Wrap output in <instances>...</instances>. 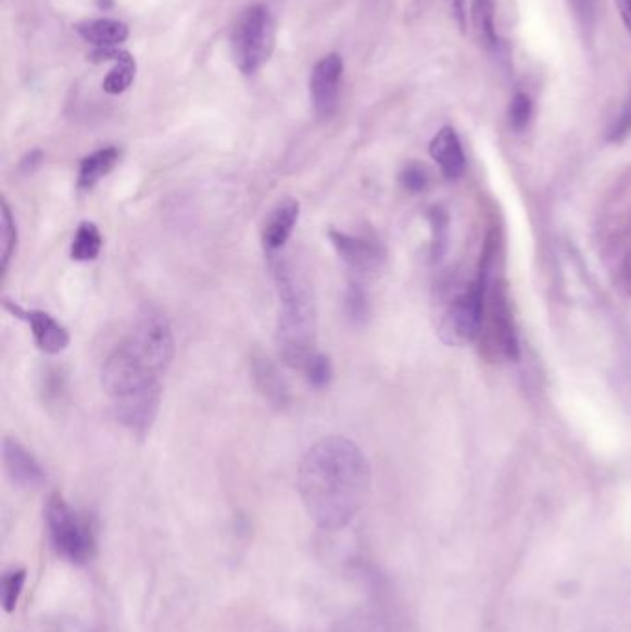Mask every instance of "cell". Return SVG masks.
<instances>
[{
    "label": "cell",
    "mask_w": 631,
    "mask_h": 632,
    "mask_svg": "<svg viewBox=\"0 0 631 632\" xmlns=\"http://www.w3.org/2000/svg\"><path fill=\"white\" fill-rule=\"evenodd\" d=\"M373 486L369 460L354 442L328 437L307 450L299 466V492L307 516L325 531L349 526Z\"/></svg>",
    "instance_id": "cell-1"
},
{
    "label": "cell",
    "mask_w": 631,
    "mask_h": 632,
    "mask_svg": "<svg viewBox=\"0 0 631 632\" xmlns=\"http://www.w3.org/2000/svg\"><path fill=\"white\" fill-rule=\"evenodd\" d=\"M273 270L280 300L276 323L278 355L281 363L302 370L317 354V309L312 287L288 260H273Z\"/></svg>",
    "instance_id": "cell-2"
},
{
    "label": "cell",
    "mask_w": 631,
    "mask_h": 632,
    "mask_svg": "<svg viewBox=\"0 0 631 632\" xmlns=\"http://www.w3.org/2000/svg\"><path fill=\"white\" fill-rule=\"evenodd\" d=\"M121 346L143 366L147 372L160 379L175 359L176 341L169 318L154 305L139 309L130 333Z\"/></svg>",
    "instance_id": "cell-3"
},
{
    "label": "cell",
    "mask_w": 631,
    "mask_h": 632,
    "mask_svg": "<svg viewBox=\"0 0 631 632\" xmlns=\"http://www.w3.org/2000/svg\"><path fill=\"white\" fill-rule=\"evenodd\" d=\"M45 523L60 557L75 566L88 565L97 552L93 527L75 513L62 494H52L45 505Z\"/></svg>",
    "instance_id": "cell-4"
},
{
    "label": "cell",
    "mask_w": 631,
    "mask_h": 632,
    "mask_svg": "<svg viewBox=\"0 0 631 632\" xmlns=\"http://www.w3.org/2000/svg\"><path fill=\"white\" fill-rule=\"evenodd\" d=\"M275 36V20L269 8L256 4L241 13L231 31V54L243 75H254L269 62Z\"/></svg>",
    "instance_id": "cell-5"
},
{
    "label": "cell",
    "mask_w": 631,
    "mask_h": 632,
    "mask_svg": "<svg viewBox=\"0 0 631 632\" xmlns=\"http://www.w3.org/2000/svg\"><path fill=\"white\" fill-rule=\"evenodd\" d=\"M485 313V279L470 283L467 291L452 300L439 326V333L449 344H467L480 336L481 324Z\"/></svg>",
    "instance_id": "cell-6"
},
{
    "label": "cell",
    "mask_w": 631,
    "mask_h": 632,
    "mask_svg": "<svg viewBox=\"0 0 631 632\" xmlns=\"http://www.w3.org/2000/svg\"><path fill=\"white\" fill-rule=\"evenodd\" d=\"M328 239L331 247L338 252L339 257L356 278H370L380 273L386 261V252L380 242L369 236H354L346 231L328 230Z\"/></svg>",
    "instance_id": "cell-7"
},
{
    "label": "cell",
    "mask_w": 631,
    "mask_h": 632,
    "mask_svg": "<svg viewBox=\"0 0 631 632\" xmlns=\"http://www.w3.org/2000/svg\"><path fill=\"white\" fill-rule=\"evenodd\" d=\"M162 402V387L157 383L149 384L141 391L131 392L128 396L115 397L113 415L123 428L130 433L144 437L156 420L157 410Z\"/></svg>",
    "instance_id": "cell-8"
},
{
    "label": "cell",
    "mask_w": 631,
    "mask_h": 632,
    "mask_svg": "<svg viewBox=\"0 0 631 632\" xmlns=\"http://www.w3.org/2000/svg\"><path fill=\"white\" fill-rule=\"evenodd\" d=\"M343 58L339 54H328L315 63L310 80L313 110L317 117L328 118L333 115L339 102V89L343 80Z\"/></svg>",
    "instance_id": "cell-9"
},
{
    "label": "cell",
    "mask_w": 631,
    "mask_h": 632,
    "mask_svg": "<svg viewBox=\"0 0 631 632\" xmlns=\"http://www.w3.org/2000/svg\"><path fill=\"white\" fill-rule=\"evenodd\" d=\"M4 307H7L13 316H17L21 320H26L30 324L31 337L36 346L43 352V354L58 355L62 354L70 346L71 337L70 331L65 326L58 323L54 316L38 309H23L21 305L13 304L10 300H4Z\"/></svg>",
    "instance_id": "cell-10"
},
{
    "label": "cell",
    "mask_w": 631,
    "mask_h": 632,
    "mask_svg": "<svg viewBox=\"0 0 631 632\" xmlns=\"http://www.w3.org/2000/svg\"><path fill=\"white\" fill-rule=\"evenodd\" d=\"M2 459H4V468H7L8 476L13 483L20 484L23 489H38L45 483L47 473L39 465V460L17 439H13V437L4 439Z\"/></svg>",
    "instance_id": "cell-11"
},
{
    "label": "cell",
    "mask_w": 631,
    "mask_h": 632,
    "mask_svg": "<svg viewBox=\"0 0 631 632\" xmlns=\"http://www.w3.org/2000/svg\"><path fill=\"white\" fill-rule=\"evenodd\" d=\"M251 374L252 381L256 384L257 392L265 397V402H269L276 409L288 407L291 392L275 361L263 352H254L251 357Z\"/></svg>",
    "instance_id": "cell-12"
},
{
    "label": "cell",
    "mask_w": 631,
    "mask_h": 632,
    "mask_svg": "<svg viewBox=\"0 0 631 632\" xmlns=\"http://www.w3.org/2000/svg\"><path fill=\"white\" fill-rule=\"evenodd\" d=\"M299 215H301V204L294 199L281 200L270 210L269 217L263 226L262 236L263 247L270 255L280 252L288 244L293 236L294 226L299 223Z\"/></svg>",
    "instance_id": "cell-13"
},
{
    "label": "cell",
    "mask_w": 631,
    "mask_h": 632,
    "mask_svg": "<svg viewBox=\"0 0 631 632\" xmlns=\"http://www.w3.org/2000/svg\"><path fill=\"white\" fill-rule=\"evenodd\" d=\"M430 154L449 181H456L465 173V154L462 141L452 126H444L431 139Z\"/></svg>",
    "instance_id": "cell-14"
},
{
    "label": "cell",
    "mask_w": 631,
    "mask_h": 632,
    "mask_svg": "<svg viewBox=\"0 0 631 632\" xmlns=\"http://www.w3.org/2000/svg\"><path fill=\"white\" fill-rule=\"evenodd\" d=\"M91 62H113L112 71L108 73L106 78L102 81V89L108 94L125 93L126 89L134 84L136 78V60L131 58L130 52L121 50L119 47L115 49H94L89 56Z\"/></svg>",
    "instance_id": "cell-15"
},
{
    "label": "cell",
    "mask_w": 631,
    "mask_h": 632,
    "mask_svg": "<svg viewBox=\"0 0 631 632\" xmlns=\"http://www.w3.org/2000/svg\"><path fill=\"white\" fill-rule=\"evenodd\" d=\"M75 30L84 41L93 45L94 49H115L125 43L130 34L125 23L113 20L84 21L75 26Z\"/></svg>",
    "instance_id": "cell-16"
},
{
    "label": "cell",
    "mask_w": 631,
    "mask_h": 632,
    "mask_svg": "<svg viewBox=\"0 0 631 632\" xmlns=\"http://www.w3.org/2000/svg\"><path fill=\"white\" fill-rule=\"evenodd\" d=\"M119 160L121 150L117 147L94 150L91 154L86 155L81 160L80 168H78V189L91 191L104 176L112 173Z\"/></svg>",
    "instance_id": "cell-17"
},
{
    "label": "cell",
    "mask_w": 631,
    "mask_h": 632,
    "mask_svg": "<svg viewBox=\"0 0 631 632\" xmlns=\"http://www.w3.org/2000/svg\"><path fill=\"white\" fill-rule=\"evenodd\" d=\"M102 236L99 226L93 223H81L76 230L71 244V257L80 263L94 261L101 255Z\"/></svg>",
    "instance_id": "cell-18"
},
{
    "label": "cell",
    "mask_w": 631,
    "mask_h": 632,
    "mask_svg": "<svg viewBox=\"0 0 631 632\" xmlns=\"http://www.w3.org/2000/svg\"><path fill=\"white\" fill-rule=\"evenodd\" d=\"M472 21H475L476 31L481 43L488 49H499L501 39L494 26V0H472Z\"/></svg>",
    "instance_id": "cell-19"
},
{
    "label": "cell",
    "mask_w": 631,
    "mask_h": 632,
    "mask_svg": "<svg viewBox=\"0 0 631 632\" xmlns=\"http://www.w3.org/2000/svg\"><path fill=\"white\" fill-rule=\"evenodd\" d=\"M17 223L7 200L0 205V270L7 274L8 265L17 249Z\"/></svg>",
    "instance_id": "cell-20"
},
{
    "label": "cell",
    "mask_w": 631,
    "mask_h": 632,
    "mask_svg": "<svg viewBox=\"0 0 631 632\" xmlns=\"http://www.w3.org/2000/svg\"><path fill=\"white\" fill-rule=\"evenodd\" d=\"M344 316L352 326H365L369 320V298L367 292L363 291V287L357 281H352L346 292H344Z\"/></svg>",
    "instance_id": "cell-21"
},
{
    "label": "cell",
    "mask_w": 631,
    "mask_h": 632,
    "mask_svg": "<svg viewBox=\"0 0 631 632\" xmlns=\"http://www.w3.org/2000/svg\"><path fill=\"white\" fill-rule=\"evenodd\" d=\"M26 568H13L2 576L0 581V603L4 612L12 614L20 603L21 594L25 589L26 583Z\"/></svg>",
    "instance_id": "cell-22"
},
{
    "label": "cell",
    "mask_w": 631,
    "mask_h": 632,
    "mask_svg": "<svg viewBox=\"0 0 631 632\" xmlns=\"http://www.w3.org/2000/svg\"><path fill=\"white\" fill-rule=\"evenodd\" d=\"M304 374H306L307 383L312 384L313 389H326L330 384L331 378H333V368H331V363L326 355L317 354L312 355V359L307 361L304 365Z\"/></svg>",
    "instance_id": "cell-23"
},
{
    "label": "cell",
    "mask_w": 631,
    "mask_h": 632,
    "mask_svg": "<svg viewBox=\"0 0 631 632\" xmlns=\"http://www.w3.org/2000/svg\"><path fill=\"white\" fill-rule=\"evenodd\" d=\"M507 117H509V126L513 130L525 131L533 117V102H531L530 97L526 93H515L509 102Z\"/></svg>",
    "instance_id": "cell-24"
},
{
    "label": "cell",
    "mask_w": 631,
    "mask_h": 632,
    "mask_svg": "<svg viewBox=\"0 0 631 632\" xmlns=\"http://www.w3.org/2000/svg\"><path fill=\"white\" fill-rule=\"evenodd\" d=\"M41 392H43L45 402L49 405L62 403L63 394H65V376L60 368H49L45 372Z\"/></svg>",
    "instance_id": "cell-25"
},
{
    "label": "cell",
    "mask_w": 631,
    "mask_h": 632,
    "mask_svg": "<svg viewBox=\"0 0 631 632\" xmlns=\"http://www.w3.org/2000/svg\"><path fill=\"white\" fill-rule=\"evenodd\" d=\"M428 180H430V178H428V170H426L425 165H420V163H409V165L402 168L401 184L406 191H425L426 186H428Z\"/></svg>",
    "instance_id": "cell-26"
},
{
    "label": "cell",
    "mask_w": 631,
    "mask_h": 632,
    "mask_svg": "<svg viewBox=\"0 0 631 632\" xmlns=\"http://www.w3.org/2000/svg\"><path fill=\"white\" fill-rule=\"evenodd\" d=\"M631 134V97L630 99L626 100L624 105H622V110H620L619 115L617 118L613 121L611 126H609V130H607V139L611 141V143H622L626 137L630 136Z\"/></svg>",
    "instance_id": "cell-27"
},
{
    "label": "cell",
    "mask_w": 631,
    "mask_h": 632,
    "mask_svg": "<svg viewBox=\"0 0 631 632\" xmlns=\"http://www.w3.org/2000/svg\"><path fill=\"white\" fill-rule=\"evenodd\" d=\"M569 2L572 10H575L576 17L580 20L581 25L589 26L593 23V0H569Z\"/></svg>",
    "instance_id": "cell-28"
},
{
    "label": "cell",
    "mask_w": 631,
    "mask_h": 632,
    "mask_svg": "<svg viewBox=\"0 0 631 632\" xmlns=\"http://www.w3.org/2000/svg\"><path fill=\"white\" fill-rule=\"evenodd\" d=\"M451 4L452 13L456 17L457 25L462 28V31L467 30V0H449Z\"/></svg>",
    "instance_id": "cell-29"
},
{
    "label": "cell",
    "mask_w": 631,
    "mask_h": 632,
    "mask_svg": "<svg viewBox=\"0 0 631 632\" xmlns=\"http://www.w3.org/2000/svg\"><path fill=\"white\" fill-rule=\"evenodd\" d=\"M41 162H43L41 150H31V152H28V154L23 157V162H21V173H34V170L41 165Z\"/></svg>",
    "instance_id": "cell-30"
},
{
    "label": "cell",
    "mask_w": 631,
    "mask_h": 632,
    "mask_svg": "<svg viewBox=\"0 0 631 632\" xmlns=\"http://www.w3.org/2000/svg\"><path fill=\"white\" fill-rule=\"evenodd\" d=\"M619 8L620 20L624 23L626 28L631 34V0H615Z\"/></svg>",
    "instance_id": "cell-31"
}]
</instances>
